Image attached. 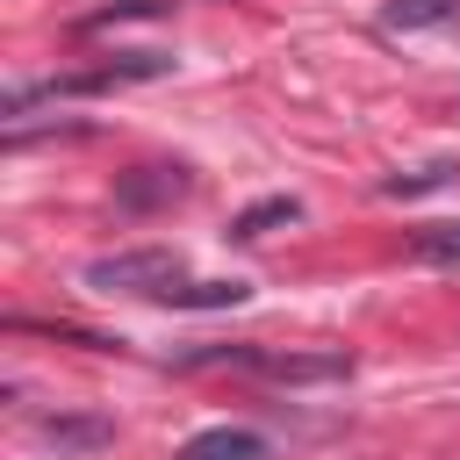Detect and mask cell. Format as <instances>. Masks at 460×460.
Segmentation results:
<instances>
[{"label":"cell","mask_w":460,"mask_h":460,"mask_svg":"<svg viewBox=\"0 0 460 460\" xmlns=\"http://www.w3.org/2000/svg\"><path fill=\"white\" fill-rule=\"evenodd\" d=\"M165 72H172L165 50H122V58H108L101 72H58V79L7 86L0 115H29V108H43V101H86V93H108V86H129V79H165Z\"/></svg>","instance_id":"obj_1"},{"label":"cell","mask_w":460,"mask_h":460,"mask_svg":"<svg viewBox=\"0 0 460 460\" xmlns=\"http://www.w3.org/2000/svg\"><path fill=\"white\" fill-rule=\"evenodd\" d=\"M187 280V259L172 244H137V252H108V259H86V288L101 295H165Z\"/></svg>","instance_id":"obj_2"},{"label":"cell","mask_w":460,"mask_h":460,"mask_svg":"<svg viewBox=\"0 0 460 460\" xmlns=\"http://www.w3.org/2000/svg\"><path fill=\"white\" fill-rule=\"evenodd\" d=\"M172 460H266V438H259L252 424H208V431H194Z\"/></svg>","instance_id":"obj_3"},{"label":"cell","mask_w":460,"mask_h":460,"mask_svg":"<svg viewBox=\"0 0 460 460\" xmlns=\"http://www.w3.org/2000/svg\"><path fill=\"white\" fill-rule=\"evenodd\" d=\"M187 194V172L180 165H137L122 187H115V201L137 216V208H165V201H180Z\"/></svg>","instance_id":"obj_4"},{"label":"cell","mask_w":460,"mask_h":460,"mask_svg":"<svg viewBox=\"0 0 460 460\" xmlns=\"http://www.w3.org/2000/svg\"><path fill=\"white\" fill-rule=\"evenodd\" d=\"M280 223H302V201L295 194H266V201H252L244 216H230V244H252V237H266V230H280Z\"/></svg>","instance_id":"obj_5"},{"label":"cell","mask_w":460,"mask_h":460,"mask_svg":"<svg viewBox=\"0 0 460 460\" xmlns=\"http://www.w3.org/2000/svg\"><path fill=\"white\" fill-rule=\"evenodd\" d=\"M165 309H237V302H252V288L230 273V280H180V288H165L158 295Z\"/></svg>","instance_id":"obj_6"},{"label":"cell","mask_w":460,"mask_h":460,"mask_svg":"<svg viewBox=\"0 0 460 460\" xmlns=\"http://www.w3.org/2000/svg\"><path fill=\"white\" fill-rule=\"evenodd\" d=\"M36 438H43V446H58V453H93V446H108V438H115V424H101V417H43V424H36Z\"/></svg>","instance_id":"obj_7"},{"label":"cell","mask_w":460,"mask_h":460,"mask_svg":"<svg viewBox=\"0 0 460 460\" xmlns=\"http://www.w3.org/2000/svg\"><path fill=\"white\" fill-rule=\"evenodd\" d=\"M453 14H460V0H388L381 7V29L388 36H410V29H438Z\"/></svg>","instance_id":"obj_8"},{"label":"cell","mask_w":460,"mask_h":460,"mask_svg":"<svg viewBox=\"0 0 460 460\" xmlns=\"http://www.w3.org/2000/svg\"><path fill=\"white\" fill-rule=\"evenodd\" d=\"M453 180H460V165H453V158H431V165H417V172L381 180V194H388V201H410V194H431V187H453Z\"/></svg>","instance_id":"obj_9"},{"label":"cell","mask_w":460,"mask_h":460,"mask_svg":"<svg viewBox=\"0 0 460 460\" xmlns=\"http://www.w3.org/2000/svg\"><path fill=\"white\" fill-rule=\"evenodd\" d=\"M410 259L417 266H460V223H424L410 237Z\"/></svg>","instance_id":"obj_10"}]
</instances>
